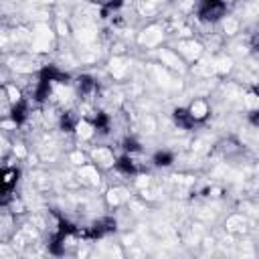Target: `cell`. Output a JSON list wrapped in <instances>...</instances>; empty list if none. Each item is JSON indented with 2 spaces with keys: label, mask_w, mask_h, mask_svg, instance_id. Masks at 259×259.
Here are the masks:
<instances>
[{
  "label": "cell",
  "mask_w": 259,
  "mask_h": 259,
  "mask_svg": "<svg viewBox=\"0 0 259 259\" xmlns=\"http://www.w3.org/2000/svg\"><path fill=\"white\" fill-rule=\"evenodd\" d=\"M95 6H101V8H117L123 4V0H91Z\"/></svg>",
  "instance_id": "obj_17"
},
{
  "label": "cell",
  "mask_w": 259,
  "mask_h": 259,
  "mask_svg": "<svg viewBox=\"0 0 259 259\" xmlns=\"http://www.w3.org/2000/svg\"><path fill=\"white\" fill-rule=\"evenodd\" d=\"M184 109H186V115H188V119H190L192 123H202V121H206V119L210 117V111H212L208 99H204V97H194Z\"/></svg>",
  "instance_id": "obj_7"
},
{
  "label": "cell",
  "mask_w": 259,
  "mask_h": 259,
  "mask_svg": "<svg viewBox=\"0 0 259 259\" xmlns=\"http://www.w3.org/2000/svg\"><path fill=\"white\" fill-rule=\"evenodd\" d=\"M87 156H89V162H93L101 172L115 168V162H117V156H115L113 148H111V146H103V144L93 146V148L87 152Z\"/></svg>",
  "instance_id": "obj_4"
},
{
  "label": "cell",
  "mask_w": 259,
  "mask_h": 259,
  "mask_svg": "<svg viewBox=\"0 0 259 259\" xmlns=\"http://www.w3.org/2000/svg\"><path fill=\"white\" fill-rule=\"evenodd\" d=\"M158 61L164 69H168L170 73H184L186 71V63L182 61V57L174 51V47H158L156 49Z\"/></svg>",
  "instance_id": "obj_5"
},
{
  "label": "cell",
  "mask_w": 259,
  "mask_h": 259,
  "mask_svg": "<svg viewBox=\"0 0 259 259\" xmlns=\"http://www.w3.org/2000/svg\"><path fill=\"white\" fill-rule=\"evenodd\" d=\"M75 178H77L79 186H85V188H97V186L101 184V170H99L93 162H85V164L77 166Z\"/></svg>",
  "instance_id": "obj_6"
},
{
  "label": "cell",
  "mask_w": 259,
  "mask_h": 259,
  "mask_svg": "<svg viewBox=\"0 0 259 259\" xmlns=\"http://www.w3.org/2000/svg\"><path fill=\"white\" fill-rule=\"evenodd\" d=\"M130 198H132V192H130L125 186H121V184L109 186V188L105 190V204H107L109 208H121V206H127Z\"/></svg>",
  "instance_id": "obj_8"
},
{
  "label": "cell",
  "mask_w": 259,
  "mask_h": 259,
  "mask_svg": "<svg viewBox=\"0 0 259 259\" xmlns=\"http://www.w3.org/2000/svg\"><path fill=\"white\" fill-rule=\"evenodd\" d=\"M221 2H225V4H231V2H235V0H221Z\"/></svg>",
  "instance_id": "obj_19"
},
{
  "label": "cell",
  "mask_w": 259,
  "mask_h": 259,
  "mask_svg": "<svg viewBox=\"0 0 259 259\" xmlns=\"http://www.w3.org/2000/svg\"><path fill=\"white\" fill-rule=\"evenodd\" d=\"M69 160H71L73 166H81V164L89 162V156H87V152H81V148H77V150H73L69 154Z\"/></svg>",
  "instance_id": "obj_15"
},
{
  "label": "cell",
  "mask_w": 259,
  "mask_h": 259,
  "mask_svg": "<svg viewBox=\"0 0 259 259\" xmlns=\"http://www.w3.org/2000/svg\"><path fill=\"white\" fill-rule=\"evenodd\" d=\"M212 69H214V77H227L235 69V61L233 57H227V55L212 57Z\"/></svg>",
  "instance_id": "obj_11"
},
{
  "label": "cell",
  "mask_w": 259,
  "mask_h": 259,
  "mask_svg": "<svg viewBox=\"0 0 259 259\" xmlns=\"http://www.w3.org/2000/svg\"><path fill=\"white\" fill-rule=\"evenodd\" d=\"M12 156L16 160H24L28 156V148L24 142H12Z\"/></svg>",
  "instance_id": "obj_16"
},
{
  "label": "cell",
  "mask_w": 259,
  "mask_h": 259,
  "mask_svg": "<svg viewBox=\"0 0 259 259\" xmlns=\"http://www.w3.org/2000/svg\"><path fill=\"white\" fill-rule=\"evenodd\" d=\"M241 103H243V109H245V111H249V113H255V111H257V107H259V97H257L255 87L243 89V93H241Z\"/></svg>",
  "instance_id": "obj_13"
},
{
  "label": "cell",
  "mask_w": 259,
  "mask_h": 259,
  "mask_svg": "<svg viewBox=\"0 0 259 259\" xmlns=\"http://www.w3.org/2000/svg\"><path fill=\"white\" fill-rule=\"evenodd\" d=\"M225 231H227L229 235H233V237L245 235V233L249 231V219H247V214H243V212H233V214L225 221Z\"/></svg>",
  "instance_id": "obj_9"
},
{
  "label": "cell",
  "mask_w": 259,
  "mask_h": 259,
  "mask_svg": "<svg viewBox=\"0 0 259 259\" xmlns=\"http://www.w3.org/2000/svg\"><path fill=\"white\" fill-rule=\"evenodd\" d=\"M219 24H221V30L225 36H235L237 32H241V18H237L233 14H225L219 20Z\"/></svg>",
  "instance_id": "obj_12"
},
{
  "label": "cell",
  "mask_w": 259,
  "mask_h": 259,
  "mask_svg": "<svg viewBox=\"0 0 259 259\" xmlns=\"http://www.w3.org/2000/svg\"><path fill=\"white\" fill-rule=\"evenodd\" d=\"M174 51L182 57V61L186 65H192L194 61H198L204 55V42L194 38V36H186V38H178Z\"/></svg>",
  "instance_id": "obj_3"
},
{
  "label": "cell",
  "mask_w": 259,
  "mask_h": 259,
  "mask_svg": "<svg viewBox=\"0 0 259 259\" xmlns=\"http://www.w3.org/2000/svg\"><path fill=\"white\" fill-rule=\"evenodd\" d=\"M140 125H142V132L152 136L156 130H158V117H154L152 113H144L142 119H140Z\"/></svg>",
  "instance_id": "obj_14"
},
{
  "label": "cell",
  "mask_w": 259,
  "mask_h": 259,
  "mask_svg": "<svg viewBox=\"0 0 259 259\" xmlns=\"http://www.w3.org/2000/svg\"><path fill=\"white\" fill-rule=\"evenodd\" d=\"M107 69H109V75H111L115 81H121V79H125L127 73H130V61H127L123 55H113V57L109 59Z\"/></svg>",
  "instance_id": "obj_10"
},
{
  "label": "cell",
  "mask_w": 259,
  "mask_h": 259,
  "mask_svg": "<svg viewBox=\"0 0 259 259\" xmlns=\"http://www.w3.org/2000/svg\"><path fill=\"white\" fill-rule=\"evenodd\" d=\"M227 6L221 0H196V16L200 22L206 24H219V20L227 14Z\"/></svg>",
  "instance_id": "obj_2"
},
{
  "label": "cell",
  "mask_w": 259,
  "mask_h": 259,
  "mask_svg": "<svg viewBox=\"0 0 259 259\" xmlns=\"http://www.w3.org/2000/svg\"><path fill=\"white\" fill-rule=\"evenodd\" d=\"M40 2H45V4H51V2H55V0H40Z\"/></svg>",
  "instance_id": "obj_18"
},
{
  "label": "cell",
  "mask_w": 259,
  "mask_h": 259,
  "mask_svg": "<svg viewBox=\"0 0 259 259\" xmlns=\"http://www.w3.org/2000/svg\"><path fill=\"white\" fill-rule=\"evenodd\" d=\"M164 38H166L164 24L162 22H150V24H146L136 34V45L140 49H152V51H156L158 47H162Z\"/></svg>",
  "instance_id": "obj_1"
}]
</instances>
